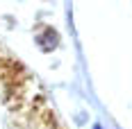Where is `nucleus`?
<instances>
[{
    "label": "nucleus",
    "mask_w": 132,
    "mask_h": 129,
    "mask_svg": "<svg viewBox=\"0 0 132 129\" xmlns=\"http://www.w3.org/2000/svg\"><path fill=\"white\" fill-rule=\"evenodd\" d=\"M93 129H100V125H96V127H93Z\"/></svg>",
    "instance_id": "f257e3e1"
}]
</instances>
